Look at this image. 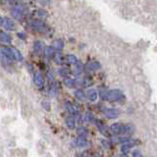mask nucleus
I'll return each mask as SVG.
<instances>
[{
	"instance_id": "nucleus-1",
	"label": "nucleus",
	"mask_w": 157,
	"mask_h": 157,
	"mask_svg": "<svg viewBox=\"0 0 157 157\" xmlns=\"http://www.w3.org/2000/svg\"><path fill=\"white\" fill-rule=\"evenodd\" d=\"M8 57H10L12 60L16 61H22L23 60V55L17 48L15 47H3L2 50Z\"/></svg>"
},
{
	"instance_id": "nucleus-2",
	"label": "nucleus",
	"mask_w": 157,
	"mask_h": 157,
	"mask_svg": "<svg viewBox=\"0 0 157 157\" xmlns=\"http://www.w3.org/2000/svg\"><path fill=\"white\" fill-rule=\"evenodd\" d=\"M124 97L123 92L119 90H111L106 91V97L105 99L110 101V102H115V101H119L122 98Z\"/></svg>"
},
{
	"instance_id": "nucleus-3",
	"label": "nucleus",
	"mask_w": 157,
	"mask_h": 157,
	"mask_svg": "<svg viewBox=\"0 0 157 157\" xmlns=\"http://www.w3.org/2000/svg\"><path fill=\"white\" fill-rule=\"evenodd\" d=\"M110 131L115 136L126 135L128 132V127L121 124V123H114L110 126Z\"/></svg>"
},
{
	"instance_id": "nucleus-4",
	"label": "nucleus",
	"mask_w": 157,
	"mask_h": 157,
	"mask_svg": "<svg viewBox=\"0 0 157 157\" xmlns=\"http://www.w3.org/2000/svg\"><path fill=\"white\" fill-rule=\"evenodd\" d=\"M29 26L33 29V31L38 32V33H46L47 32V27L46 25L42 23L41 21L38 20H33V21L29 22Z\"/></svg>"
},
{
	"instance_id": "nucleus-5",
	"label": "nucleus",
	"mask_w": 157,
	"mask_h": 157,
	"mask_svg": "<svg viewBox=\"0 0 157 157\" xmlns=\"http://www.w3.org/2000/svg\"><path fill=\"white\" fill-rule=\"evenodd\" d=\"M23 13H24V9L22 5H16L12 8V15L14 18H16L18 20H22L23 19Z\"/></svg>"
},
{
	"instance_id": "nucleus-6",
	"label": "nucleus",
	"mask_w": 157,
	"mask_h": 157,
	"mask_svg": "<svg viewBox=\"0 0 157 157\" xmlns=\"http://www.w3.org/2000/svg\"><path fill=\"white\" fill-rule=\"evenodd\" d=\"M33 82L38 88H42L44 86V78L40 73H36L33 77Z\"/></svg>"
},
{
	"instance_id": "nucleus-7",
	"label": "nucleus",
	"mask_w": 157,
	"mask_h": 157,
	"mask_svg": "<svg viewBox=\"0 0 157 157\" xmlns=\"http://www.w3.org/2000/svg\"><path fill=\"white\" fill-rule=\"evenodd\" d=\"M1 26L6 29V31H13V29H15V24L12 20L9 18H3Z\"/></svg>"
},
{
	"instance_id": "nucleus-8",
	"label": "nucleus",
	"mask_w": 157,
	"mask_h": 157,
	"mask_svg": "<svg viewBox=\"0 0 157 157\" xmlns=\"http://www.w3.org/2000/svg\"><path fill=\"white\" fill-rule=\"evenodd\" d=\"M104 115L109 119H116L119 116V111L114 109V108H108V109L104 110Z\"/></svg>"
},
{
	"instance_id": "nucleus-9",
	"label": "nucleus",
	"mask_w": 157,
	"mask_h": 157,
	"mask_svg": "<svg viewBox=\"0 0 157 157\" xmlns=\"http://www.w3.org/2000/svg\"><path fill=\"white\" fill-rule=\"evenodd\" d=\"M11 41H12V37L9 33L0 32V42L4 44H9L11 43Z\"/></svg>"
},
{
	"instance_id": "nucleus-10",
	"label": "nucleus",
	"mask_w": 157,
	"mask_h": 157,
	"mask_svg": "<svg viewBox=\"0 0 157 157\" xmlns=\"http://www.w3.org/2000/svg\"><path fill=\"white\" fill-rule=\"evenodd\" d=\"M12 61H13L12 59L10 58V57H8L3 51L0 52V62H1L4 66H9V65H11Z\"/></svg>"
},
{
	"instance_id": "nucleus-11",
	"label": "nucleus",
	"mask_w": 157,
	"mask_h": 157,
	"mask_svg": "<svg viewBox=\"0 0 157 157\" xmlns=\"http://www.w3.org/2000/svg\"><path fill=\"white\" fill-rule=\"evenodd\" d=\"M86 96L90 99V101H96L98 94H97V91L95 90H88L86 93Z\"/></svg>"
},
{
	"instance_id": "nucleus-12",
	"label": "nucleus",
	"mask_w": 157,
	"mask_h": 157,
	"mask_svg": "<svg viewBox=\"0 0 157 157\" xmlns=\"http://www.w3.org/2000/svg\"><path fill=\"white\" fill-rule=\"evenodd\" d=\"M54 54H55V51H54V47L47 46V47L44 48V55L46 56V58H48V59L53 58Z\"/></svg>"
},
{
	"instance_id": "nucleus-13",
	"label": "nucleus",
	"mask_w": 157,
	"mask_h": 157,
	"mask_svg": "<svg viewBox=\"0 0 157 157\" xmlns=\"http://www.w3.org/2000/svg\"><path fill=\"white\" fill-rule=\"evenodd\" d=\"M75 145L78 147H82L86 145V140L85 136H78V139L75 140Z\"/></svg>"
},
{
	"instance_id": "nucleus-14",
	"label": "nucleus",
	"mask_w": 157,
	"mask_h": 157,
	"mask_svg": "<svg viewBox=\"0 0 157 157\" xmlns=\"http://www.w3.org/2000/svg\"><path fill=\"white\" fill-rule=\"evenodd\" d=\"M66 109L68 110V112L70 113V114H72V115H78V109L76 108V106H74V105H72L71 103H69V102H67L66 103Z\"/></svg>"
},
{
	"instance_id": "nucleus-15",
	"label": "nucleus",
	"mask_w": 157,
	"mask_h": 157,
	"mask_svg": "<svg viewBox=\"0 0 157 157\" xmlns=\"http://www.w3.org/2000/svg\"><path fill=\"white\" fill-rule=\"evenodd\" d=\"M64 85H65L67 87H75L76 86V82L73 80V78H68V77H65V78H64Z\"/></svg>"
},
{
	"instance_id": "nucleus-16",
	"label": "nucleus",
	"mask_w": 157,
	"mask_h": 157,
	"mask_svg": "<svg viewBox=\"0 0 157 157\" xmlns=\"http://www.w3.org/2000/svg\"><path fill=\"white\" fill-rule=\"evenodd\" d=\"M96 125H97V128H98V130L100 131V132L102 135H104V136H109V134H108V132H107V129H106V127L102 124L101 122H99V121H97L96 122Z\"/></svg>"
},
{
	"instance_id": "nucleus-17",
	"label": "nucleus",
	"mask_w": 157,
	"mask_h": 157,
	"mask_svg": "<svg viewBox=\"0 0 157 157\" xmlns=\"http://www.w3.org/2000/svg\"><path fill=\"white\" fill-rule=\"evenodd\" d=\"M75 96L78 100H80V101H83L86 99V94H85V92H83L82 90H77L75 91Z\"/></svg>"
},
{
	"instance_id": "nucleus-18",
	"label": "nucleus",
	"mask_w": 157,
	"mask_h": 157,
	"mask_svg": "<svg viewBox=\"0 0 157 157\" xmlns=\"http://www.w3.org/2000/svg\"><path fill=\"white\" fill-rule=\"evenodd\" d=\"M65 122H66V126H67L70 130L75 129L76 123H75V120H74V118H72V117H68Z\"/></svg>"
},
{
	"instance_id": "nucleus-19",
	"label": "nucleus",
	"mask_w": 157,
	"mask_h": 157,
	"mask_svg": "<svg viewBox=\"0 0 157 157\" xmlns=\"http://www.w3.org/2000/svg\"><path fill=\"white\" fill-rule=\"evenodd\" d=\"M54 61H55L56 64H58V65H62V64L64 63V57L61 53H55L54 54Z\"/></svg>"
},
{
	"instance_id": "nucleus-20",
	"label": "nucleus",
	"mask_w": 157,
	"mask_h": 157,
	"mask_svg": "<svg viewBox=\"0 0 157 157\" xmlns=\"http://www.w3.org/2000/svg\"><path fill=\"white\" fill-rule=\"evenodd\" d=\"M87 68L91 71H96V70H98V69H100V64L96 61H93V62H90V64H88Z\"/></svg>"
},
{
	"instance_id": "nucleus-21",
	"label": "nucleus",
	"mask_w": 157,
	"mask_h": 157,
	"mask_svg": "<svg viewBox=\"0 0 157 157\" xmlns=\"http://www.w3.org/2000/svg\"><path fill=\"white\" fill-rule=\"evenodd\" d=\"M53 47L54 48H56V49H62L63 47H64V42L61 40V39H57V40H55L54 41V43H53Z\"/></svg>"
},
{
	"instance_id": "nucleus-22",
	"label": "nucleus",
	"mask_w": 157,
	"mask_h": 157,
	"mask_svg": "<svg viewBox=\"0 0 157 157\" xmlns=\"http://www.w3.org/2000/svg\"><path fill=\"white\" fill-rule=\"evenodd\" d=\"M67 60H68V62H69V63L72 64V65H76V64H78V63L77 57H76L75 55H72V54H71V55H68Z\"/></svg>"
},
{
	"instance_id": "nucleus-23",
	"label": "nucleus",
	"mask_w": 157,
	"mask_h": 157,
	"mask_svg": "<svg viewBox=\"0 0 157 157\" xmlns=\"http://www.w3.org/2000/svg\"><path fill=\"white\" fill-rule=\"evenodd\" d=\"M33 49H34V52H36V53H39V52H40V50L42 49V44H41V42L36 41V43H34V45H33Z\"/></svg>"
},
{
	"instance_id": "nucleus-24",
	"label": "nucleus",
	"mask_w": 157,
	"mask_h": 157,
	"mask_svg": "<svg viewBox=\"0 0 157 157\" xmlns=\"http://www.w3.org/2000/svg\"><path fill=\"white\" fill-rule=\"evenodd\" d=\"M77 132H78V136H85V137L86 136V134H87L86 130L85 129V128H82V127L78 128V129L77 130Z\"/></svg>"
},
{
	"instance_id": "nucleus-25",
	"label": "nucleus",
	"mask_w": 157,
	"mask_h": 157,
	"mask_svg": "<svg viewBox=\"0 0 157 157\" xmlns=\"http://www.w3.org/2000/svg\"><path fill=\"white\" fill-rule=\"evenodd\" d=\"M69 73H70V71H69L68 69H65V68L60 69V75L63 76V77H68Z\"/></svg>"
},
{
	"instance_id": "nucleus-26",
	"label": "nucleus",
	"mask_w": 157,
	"mask_h": 157,
	"mask_svg": "<svg viewBox=\"0 0 157 157\" xmlns=\"http://www.w3.org/2000/svg\"><path fill=\"white\" fill-rule=\"evenodd\" d=\"M132 156H142V154L140 153V152L139 151V150H135L134 151V153H132Z\"/></svg>"
},
{
	"instance_id": "nucleus-27",
	"label": "nucleus",
	"mask_w": 157,
	"mask_h": 157,
	"mask_svg": "<svg viewBox=\"0 0 157 157\" xmlns=\"http://www.w3.org/2000/svg\"><path fill=\"white\" fill-rule=\"evenodd\" d=\"M2 21H3V18H2L1 16H0V26L2 25Z\"/></svg>"
}]
</instances>
